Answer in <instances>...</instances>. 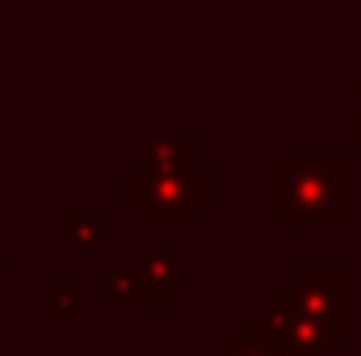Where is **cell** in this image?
I'll return each instance as SVG.
<instances>
[{"mask_svg": "<svg viewBox=\"0 0 361 356\" xmlns=\"http://www.w3.org/2000/svg\"><path fill=\"white\" fill-rule=\"evenodd\" d=\"M139 201H143V168H126L118 177V205L139 214Z\"/></svg>", "mask_w": 361, "mask_h": 356, "instance_id": "obj_11", "label": "cell"}, {"mask_svg": "<svg viewBox=\"0 0 361 356\" xmlns=\"http://www.w3.org/2000/svg\"><path fill=\"white\" fill-rule=\"evenodd\" d=\"M349 147H353V151H361V113H353V117H349Z\"/></svg>", "mask_w": 361, "mask_h": 356, "instance_id": "obj_12", "label": "cell"}, {"mask_svg": "<svg viewBox=\"0 0 361 356\" xmlns=\"http://www.w3.org/2000/svg\"><path fill=\"white\" fill-rule=\"evenodd\" d=\"M139 168L147 177H193L197 168V134L193 130H160L139 147Z\"/></svg>", "mask_w": 361, "mask_h": 356, "instance_id": "obj_4", "label": "cell"}, {"mask_svg": "<svg viewBox=\"0 0 361 356\" xmlns=\"http://www.w3.org/2000/svg\"><path fill=\"white\" fill-rule=\"evenodd\" d=\"M214 356H298L277 331L261 327L257 319L252 323H235L231 340L214 344Z\"/></svg>", "mask_w": 361, "mask_h": 356, "instance_id": "obj_7", "label": "cell"}, {"mask_svg": "<svg viewBox=\"0 0 361 356\" xmlns=\"http://www.w3.org/2000/svg\"><path fill=\"white\" fill-rule=\"evenodd\" d=\"M273 302L319 323L336 344L353 336V281L341 265H298L286 285H273Z\"/></svg>", "mask_w": 361, "mask_h": 356, "instance_id": "obj_2", "label": "cell"}, {"mask_svg": "<svg viewBox=\"0 0 361 356\" xmlns=\"http://www.w3.org/2000/svg\"><path fill=\"white\" fill-rule=\"evenodd\" d=\"M4 314H8V285H4V272H0V323H4Z\"/></svg>", "mask_w": 361, "mask_h": 356, "instance_id": "obj_15", "label": "cell"}, {"mask_svg": "<svg viewBox=\"0 0 361 356\" xmlns=\"http://www.w3.org/2000/svg\"><path fill=\"white\" fill-rule=\"evenodd\" d=\"M257 323L269 327V331H277L298 356H332L336 352V340H332L319 323L302 319L298 310H290V306H281V302H273V298L257 310Z\"/></svg>", "mask_w": 361, "mask_h": 356, "instance_id": "obj_5", "label": "cell"}, {"mask_svg": "<svg viewBox=\"0 0 361 356\" xmlns=\"http://www.w3.org/2000/svg\"><path fill=\"white\" fill-rule=\"evenodd\" d=\"M8 268V231L0 227V272Z\"/></svg>", "mask_w": 361, "mask_h": 356, "instance_id": "obj_14", "label": "cell"}, {"mask_svg": "<svg viewBox=\"0 0 361 356\" xmlns=\"http://www.w3.org/2000/svg\"><path fill=\"white\" fill-rule=\"evenodd\" d=\"M349 101H353V113H361V72L349 80Z\"/></svg>", "mask_w": 361, "mask_h": 356, "instance_id": "obj_13", "label": "cell"}, {"mask_svg": "<svg viewBox=\"0 0 361 356\" xmlns=\"http://www.w3.org/2000/svg\"><path fill=\"white\" fill-rule=\"evenodd\" d=\"M80 319H85V285H72V281L47 285L42 323H80Z\"/></svg>", "mask_w": 361, "mask_h": 356, "instance_id": "obj_9", "label": "cell"}, {"mask_svg": "<svg viewBox=\"0 0 361 356\" xmlns=\"http://www.w3.org/2000/svg\"><path fill=\"white\" fill-rule=\"evenodd\" d=\"M135 265L143 268L147 285H152V298L156 306H173L177 302V285H180V256L177 248H164V243H152L139 252Z\"/></svg>", "mask_w": 361, "mask_h": 356, "instance_id": "obj_6", "label": "cell"}, {"mask_svg": "<svg viewBox=\"0 0 361 356\" xmlns=\"http://www.w3.org/2000/svg\"><path fill=\"white\" fill-rule=\"evenodd\" d=\"M105 298L109 306H143V302L156 306L152 285L139 265H105Z\"/></svg>", "mask_w": 361, "mask_h": 356, "instance_id": "obj_8", "label": "cell"}, {"mask_svg": "<svg viewBox=\"0 0 361 356\" xmlns=\"http://www.w3.org/2000/svg\"><path fill=\"white\" fill-rule=\"evenodd\" d=\"M353 222L349 151H277L273 155V227L345 231Z\"/></svg>", "mask_w": 361, "mask_h": 356, "instance_id": "obj_1", "label": "cell"}, {"mask_svg": "<svg viewBox=\"0 0 361 356\" xmlns=\"http://www.w3.org/2000/svg\"><path fill=\"white\" fill-rule=\"evenodd\" d=\"M105 239V218L97 210H63V231H59V243L63 248H97Z\"/></svg>", "mask_w": 361, "mask_h": 356, "instance_id": "obj_10", "label": "cell"}, {"mask_svg": "<svg viewBox=\"0 0 361 356\" xmlns=\"http://www.w3.org/2000/svg\"><path fill=\"white\" fill-rule=\"evenodd\" d=\"M219 205V177L193 172V177H147L143 172V201L139 222L147 231H193L202 214Z\"/></svg>", "mask_w": 361, "mask_h": 356, "instance_id": "obj_3", "label": "cell"}]
</instances>
